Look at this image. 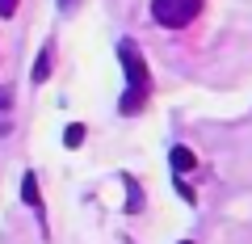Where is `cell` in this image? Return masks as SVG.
I'll return each instance as SVG.
<instances>
[{
	"mask_svg": "<svg viewBox=\"0 0 252 244\" xmlns=\"http://www.w3.org/2000/svg\"><path fill=\"white\" fill-rule=\"evenodd\" d=\"M118 59H122V68H126V97H122L118 109H122V114H135V109L143 105L147 89H152V80H147V64H143V55H139L130 42L118 46Z\"/></svg>",
	"mask_w": 252,
	"mask_h": 244,
	"instance_id": "6da1fadb",
	"label": "cell"
},
{
	"mask_svg": "<svg viewBox=\"0 0 252 244\" xmlns=\"http://www.w3.org/2000/svg\"><path fill=\"white\" fill-rule=\"evenodd\" d=\"M202 13V0H152V17L164 30H181Z\"/></svg>",
	"mask_w": 252,
	"mask_h": 244,
	"instance_id": "7a4b0ae2",
	"label": "cell"
},
{
	"mask_svg": "<svg viewBox=\"0 0 252 244\" xmlns=\"http://www.w3.org/2000/svg\"><path fill=\"white\" fill-rule=\"evenodd\" d=\"M168 160H172V173H177V177H181V173H193V169H198V160H193V152H189V147H172Z\"/></svg>",
	"mask_w": 252,
	"mask_h": 244,
	"instance_id": "3957f363",
	"label": "cell"
},
{
	"mask_svg": "<svg viewBox=\"0 0 252 244\" xmlns=\"http://www.w3.org/2000/svg\"><path fill=\"white\" fill-rule=\"evenodd\" d=\"M21 198H26V207H38V177L34 173L21 177Z\"/></svg>",
	"mask_w": 252,
	"mask_h": 244,
	"instance_id": "277c9868",
	"label": "cell"
},
{
	"mask_svg": "<svg viewBox=\"0 0 252 244\" xmlns=\"http://www.w3.org/2000/svg\"><path fill=\"white\" fill-rule=\"evenodd\" d=\"M46 76H51V46H42V55H38V64H34V84H42Z\"/></svg>",
	"mask_w": 252,
	"mask_h": 244,
	"instance_id": "5b68a950",
	"label": "cell"
},
{
	"mask_svg": "<svg viewBox=\"0 0 252 244\" xmlns=\"http://www.w3.org/2000/svg\"><path fill=\"white\" fill-rule=\"evenodd\" d=\"M63 143H67V147H80V143H84V127H80V122H72V127H67Z\"/></svg>",
	"mask_w": 252,
	"mask_h": 244,
	"instance_id": "8992f818",
	"label": "cell"
},
{
	"mask_svg": "<svg viewBox=\"0 0 252 244\" xmlns=\"http://www.w3.org/2000/svg\"><path fill=\"white\" fill-rule=\"evenodd\" d=\"M17 4H21V0H0V17L9 21V17H13V13H17Z\"/></svg>",
	"mask_w": 252,
	"mask_h": 244,
	"instance_id": "52a82bcc",
	"label": "cell"
},
{
	"mask_svg": "<svg viewBox=\"0 0 252 244\" xmlns=\"http://www.w3.org/2000/svg\"><path fill=\"white\" fill-rule=\"evenodd\" d=\"M59 4H63V9H67V4H72V0H59Z\"/></svg>",
	"mask_w": 252,
	"mask_h": 244,
	"instance_id": "ba28073f",
	"label": "cell"
},
{
	"mask_svg": "<svg viewBox=\"0 0 252 244\" xmlns=\"http://www.w3.org/2000/svg\"><path fill=\"white\" fill-rule=\"evenodd\" d=\"M181 244H189V240H181Z\"/></svg>",
	"mask_w": 252,
	"mask_h": 244,
	"instance_id": "9c48e42d",
	"label": "cell"
}]
</instances>
